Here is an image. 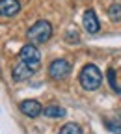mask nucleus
I'll list each match as a JSON object with an SVG mask.
<instances>
[{"mask_svg":"<svg viewBox=\"0 0 121 134\" xmlns=\"http://www.w3.org/2000/svg\"><path fill=\"white\" fill-rule=\"evenodd\" d=\"M101 84H102V73L99 67L93 63L84 65V69L80 71V86L86 91H95Z\"/></svg>","mask_w":121,"mask_h":134,"instance_id":"1","label":"nucleus"},{"mask_svg":"<svg viewBox=\"0 0 121 134\" xmlns=\"http://www.w3.org/2000/svg\"><path fill=\"white\" fill-rule=\"evenodd\" d=\"M52 36V24L48 21H37L36 24H32L26 32V37L34 43V45H41L47 43Z\"/></svg>","mask_w":121,"mask_h":134,"instance_id":"2","label":"nucleus"},{"mask_svg":"<svg viewBox=\"0 0 121 134\" xmlns=\"http://www.w3.org/2000/svg\"><path fill=\"white\" fill-rule=\"evenodd\" d=\"M19 60H21V62H24V63L30 67V69H34V71H37V69H39V65H41V54H39L37 47L34 45V43L24 45V47L21 48V52H19Z\"/></svg>","mask_w":121,"mask_h":134,"instance_id":"3","label":"nucleus"},{"mask_svg":"<svg viewBox=\"0 0 121 134\" xmlns=\"http://www.w3.org/2000/svg\"><path fill=\"white\" fill-rule=\"evenodd\" d=\"M71 73V63L67 60H54L48 65V76L54 80H63Z\"/></svg>","mask_w":121,"mask_h":134,"instance_id":"4","label":"nucleus"},{"mask_svg":"<svg viewBox=\"0 0 121 134\" xmlns=\"http://www.w3.org/2000/svg\"><path fill=\"white\" fill-rule=\"evenodd\" d=\"M19 108H21V112H23L26 117H37V115L43 114V106H41V103H39V100H34V99H26V100H23V103L19 104Z\"/></svg>","mask_w":121,"mask_h":134,"instance_id":"5","label":"nucleus"},{"mask_svg":"<svg viewBox=\"0 0 121 134\" xmlns=\"http://www.w3.org/2000/svg\"><path fill=\"white\" fill-rule=\"evenodd\" d=\"M34 73H36V71H34V69H30V67L24 63V62H17L15 63V67H13V71H11V76H13V80L15 82H24V80H28Z\"/></svg>","mask_w":121,"mask_h":134,"instance_id":"6","label":"nucleus"},{"mask_svg":"<svg viewBox=\"0 0 121 134\" xmlns=\"http://www.w3.org/2000/svg\"><path fill=\"white\" fill-rule=\"evenodd\" d=\"M82 23H84V28L86 32H90V34H97L101 30V23L97 19V15L93 9H86L84 15H82Z\"/></svg>","mask_w":121,"mask_h":134,"instance_id":"7","label":"nucleus"},{"mask_svg":"<svg viewBox=\"0 0 121 134\" xmlns=\"http://www.w3.org/2000/svg\"><path fill=\"white\" fill-rule=\"evenodd\" d=\"M21 11L19 0H0V15L2 17H13Z\"/></svg>","mask_w":121,"mask_h":134,"instance_id":"8","label":"nucleus"},{"mask_svg":"<svg viewBox=\"0 0 121 134\" xmlns=\"http://www.w3.org/2000/svg\"><path fill=\"white\" fill-rule=\"evenodd\" d=\"M43 114L47 117H52V119H58V117H63L65 115V108L58 106V104H48L47 108H43Z\"/></svg>","mask_w":121,"mask_h":134,"instance_id":"9","label":"nucleus"},{"mask_svg":"<svg viewBox=\"0 0 121 134\" xmlns=\"http://www.w3.org/2000/svg\"><path fill=\"white\" fill-rule=\"evenodd\" d=\"M58 134H82V127L76 125V123H67L60 129Z\"/></svg>","mask_w":121,"mask_h":134,"instance_id":"10","label":"nucleus"},{"mask_svg":"<svg viewBox=\"0 0 121 134\" xmlns=\"http://www.w3.org/2000/svg\"><path fill=\"white\" fill-rule=\"evenodd\" d=\"M108 17H110L114 23L121 21V4H112L108 8Z\"/></svg>","mask_w":121,"mask_h":134,"instance_id":"11","label":"nucleus"},{"mask_svg":"<svg viewBox=\"0 0 121 134\" xmlns=\"http://www.w3.org/2000/svg\"><path fill=\"white\" fill-rule=\"evenodd\" d=\"M108 82L114 90H117V84H116V71L114 69H108Z\"/></svg>","mask_w":121,"mask_h":134,"instance_id":"12","label":"nucleus"}]
</instances>
